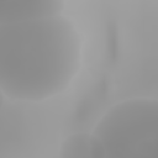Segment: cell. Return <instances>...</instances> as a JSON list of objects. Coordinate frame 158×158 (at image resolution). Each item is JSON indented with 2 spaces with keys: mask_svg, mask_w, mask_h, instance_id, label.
Masks as SVG:
<instances>
[{
  "mask_svg": "<svg viewBox=\"0 0 158 158\" xmlns=\"http://www.w3.org/2000/svg\"><path fill=\"white\" fill-rule=\"evenodd\" d=\"M64 4L57 0H5L0 1V25L47 19L60 15Z\"/></svg>",
  "mask_w": 158,
  "mask_h": 158,
  "instance_id": "3",
  "label": "cell"
},
{
  "mask_svg": "<svg viewBox=\"0 0 158 158\" xmlns=\"http://www.w3.org/2000/svg\"><path fill=\"white\" fill-rule=\"evenodd\" d=\"M91 136L95 158H158V99L114 105Z\"/></svg>",
  "mask_w": 158,
  "mask_h": 158,
  "instance_id": "2",
  "label": "cell"
},
{
  "mask_svg": "<svg viewBox=\"0 0 158 158\" xmlns=\"http://www.w3.org/2000/svg\"><path fill=\"white\" fill-rule=\"evenodd\" d=\"M60 158H95L93 136L75 133L68 137L60 146Z\"/></svg>",
  "mask_w": 158,
  "mask_h": 158,
  "instance_id": "4",
  "label": "cell"
},
{
  "mask_svg": "<svg viewBox=\"0 0 158 158\" xmlns=\"http://www.w3.org/2000/svg\"><path fill=\"white\" fill-rule=\"evenodd\" d=\"M79 63V35L62 15L0 25V88L7 98L54 96L69 85Z\"/></svg>",
  "mask_w": 158,
  "mask_h": 158,
  "instance_id": "1",
  "label": "cell"
}]
</instances>
